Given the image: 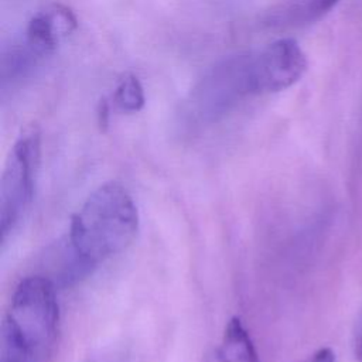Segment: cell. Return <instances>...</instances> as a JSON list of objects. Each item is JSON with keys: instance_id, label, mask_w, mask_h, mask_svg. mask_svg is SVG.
I'll list each match as a JSON object with an SVG mask.
<instances>
[{"instance_id": "1", "label": "cell", "mask_w": 362, "mask_h": 362, "mask_svg": "<svg viewBox=\"0 0 362 362\" xmlns=\"http://www.w3.org/2000/svg\"><path fill=\"white\" fill-rule=\"evenodd\" d=\"M139 230V211L116 181L99 185L71 218L64 280H78L124 250Z\"/></svg>"}, {"instance_id": "2", "label": "cell", "mask_w": 362, "mask_h": 362, "mask_svg": "<svg viewBox=\"0 0 362 362\" xmlns=\"http://www.w3.org/2000/svg\"><path fill=\"white\" fill-rule=\"evenodd\" d=\"M59 332V305L52 281L23 279L4 313L0 362H49Z\"/></svg>"}, {"instance_id": "3", "label": "cell", "mask_w": 362, "mask_h": 362, "mask_svg": "<svg viewBox=\"0 0 362 362\" xmlns=\"http://www.w3.org/2000/svg\"><path fill=\"white\" fill-rule=\"evenodd\" d=\"M41 163V129L31 123L14 140L0 182L1 243L16 230L28 211Z\"/></svg>"}, {"instance_id": "4", "label": "cell", "mask_w": 362, "mask_h": 362, "mask_svg": "<svg viewBox=\"0 0 362 362\" xmlns=\"http://www.w3.org/2000/svg\"><path fill=\"white\" fill-rule=\"evenodd\" d=\"M249 57H233L214 66L192 92V107L204 117L214 120L225 115L242 96L252 93Z\"/></svg>"}, {"instance_id": "5", "label": "cell", "mask_w": 362, "mask_h": 362, "mask_svg": "<svg viewBox=\"0 0 362 362\" xmlns=\"http://www.w3.org/2000/svg\"><path fill=\"white\" fill-rule=\"evenodd\" d=\"M307 57L294 38H279L249 62L252 93H276L293 86L305 74Z\"/></svg>"}, {"instance_id": "6", "label": "cell", "mask_w": 362, "mask_h": 362, "mask_svg": "<svg viewBox=\"0 0 362 362\" xmlns=\"http://www.w3.org/2000/svg\"><path fill=\"white\" fill-rule=\"evenodd\" d=\"M78 27L75 13L65 4L54 3L38 10L25 28L24 45L37 57L51 55L59 42Z\"/></svg>"}, {"instance_id": "7", "label": "cell", "mask_w": 362, "mask_h": 362, "mask_svg": "<svg viewBox=\"0 0 362 362\" xmlns=\"http://www.w3.org/2000/svg\"><path fill=\"white\" fill-rule=\"evenodd\" d=\"M216 362H260L255 344L239 317H232L226 324Z\"/></svg>"}, {"instance_id": "8", "label": "cell", "mask_w": 362, "mask_h": 362, "mask_svg": "<svg viewBox=\"0 0 362 362\" xmlns=\"http://www.w3.org/2000/svg\"><path fill=\"white\" fill-rule=\"evenodd\" d=\"M339 0H296L281 7L273 17V24L283 27H303L327 16Z\"/></svg>"}, {"instance_id": "9", "label": "cell", "mask_w": 362, "mask_h": 362, "mask_svg": "<svg viewBox=\"0 0 362 362\" xmlns=\"http://www.w3.org/2000/svg\"><path fill=\"white\" fill-rule=\"evenodd\" d=\"M113 105L123 113H137L146 105L144 88L140 79L132 74L126 72L117 82L113 96Z\"/></svg>"}, {"instance_id": "10", "label": "cell", "mask_w": 362, "mask_h": 362, "mask_svg": "<svg viewBox=\"0 0 362 362\" xmlns=\"http://www.w3.org/2000/svg\"><path fill=\"white\" fill-rule=\"evenodd\" d=\"M307 362H335V355L332 349L321 348Z\"/></svg>"}, {"instance_id": "11", "label": "cell", "mask_w": 362, "mask_h": 362, "mask_svg": "<svg viewBox=\"0 0 362 362\" xmlns=\"http://www.w3.org/2000/svg\"><path fill=\"white\" fill-rule=\"evenodd\" d=\"M109 110H110V106L107 103L106 99H102L99 102V106H98V120H99V124L100 127L106 126L107 124V119H109Z\"/></svg>"}, {"instance_id": "12", "label": "cell", "mask_w": 362, "mask_h": 362, "mask_svg": "<svg viewBox=\"0 0 362 362\" xmlns=\"http://www.w3.org/2000/svg\"><path fill=\"white\" fill-rule=\"evenodd\" d=\"M354 352H355V358L362 362V322L359 324V327L356 329V334H355Z\"/></svg>"}]
</instances>
